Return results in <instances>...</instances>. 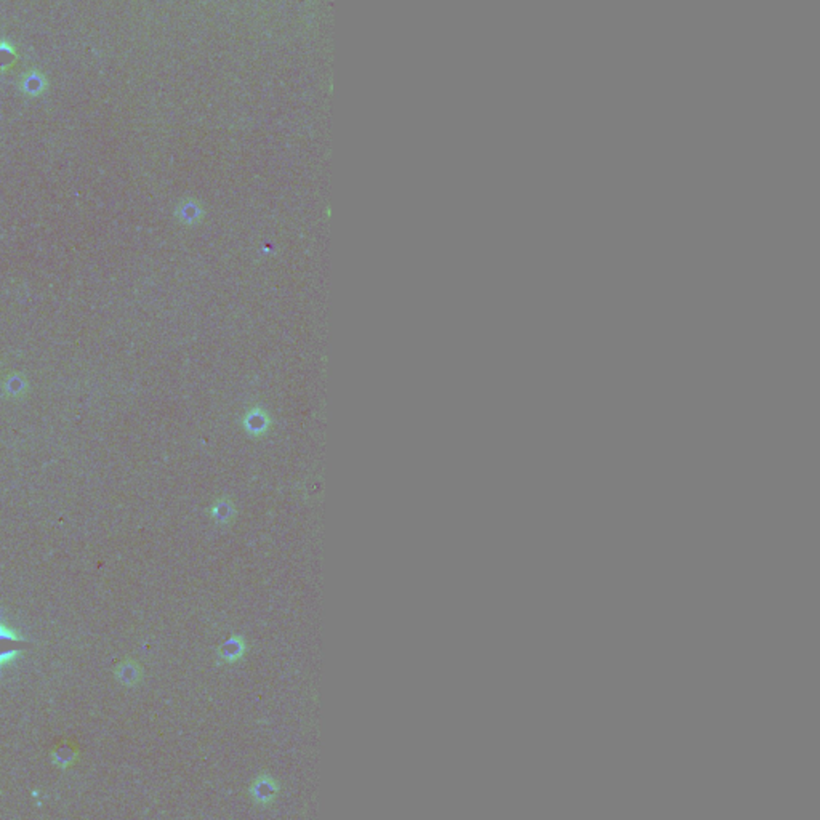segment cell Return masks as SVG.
Wrapping results in <instances>:
<instances>
[{
	"label": "cell",
	"instance_id": "6da1fadb",
	"mask_svg": "<svg viewBox=\"0 0 820 820\" xmlns=\"http://www.w3.org/2000/svg\"><path fill=\"white\" fill-rule=\"evenodd\" d=\"M247 793L255 806H271L281 793V784L276 777L263 771L250 782Z\"/></svg>",
	"mask_w": 820,
	"mask_h": 820
},
{
	"label": "cell",
	"instance_id": "7a4b0ae2",
	"mask_svg": "<svg viewBox=\"0 0 820 820\" xmlns=\"http://www.w3.org/2000/svg\"><path fill=\"white\" fill-rule=\"evenodd\" d=\"M240 424H242L244 433L247 434L249 437L260 439V437H264L269 431H271L273 418L264 407L252 406L245 410Z\"/></svg>",
	"mask_w": 820,
	"mask_h": 820
},
{
	"label": "cell",
	"instance_id": "3957f363",
	"mask_svg": "<svg viewBox=\"0 0 820 820\" xmlns=\"http://www.w3.org/2000/svg\"><path fill=\"white\" fill-rule=\"evenodd\" d=\"M207 511H209V518L214 521L218 527H228V525H231L238 519L239 514L234 500L228 495L216 497Z\"/></svg>",
	"mask_w": 820,
	"mask_h": 820
},
{
	"label": "cell",
	"instance_id": "277c9868",
	"mask_svg": "<svg viewBox=\"0 0 820 820\" xmlns=\"http://www.w3.org/2000/svg\"><path fill=\"white\" fill-rule=\"evenodd\" d=\"M247 650H249L247 639H245L242 635L234 633V635H231L229 638H226L223 643L218 646V649H216V655H218L221 663L233 665V663L240 662V660L245 657V654H247Z\"/></svg>",
	"mask_w": 820,
	"mask_h": 820
},
{
	"label": "cell",
	"instance_id": "5b68a950",
	"mask_svg": "<svg viewBox=\"0 0 820 820\" xmlns=\"http://www.w3.org/2000/svg\"><path fill=\"white\" fill-rule=\"evenodd\" d=\"M27 646V643H24L23 639H19L14 635V631L0 624V665L10 662L14 655H18Z\"/></svg>",
	"mask_w": 820,
	"mask_h": 820
},
{
	"label": "cell",
	"instance_id": "8992f818",
	"mask_svg": "<svg viewBox=\"0 0 820 820\" xmlns=\"http://www.w3.org/2000/svg\"><path fill=\"white\" fill-rule=\"evenodd\" d=\"M176 216H178V220L181 221L183 226L192 228V226L201 225L202 221H204L205 210H204V207L201 205L199 201L186 199L181 202V205H178Z\"/></svg>",
	"mask_w": 820,
	"mask_h": 820
}]
</instances>
